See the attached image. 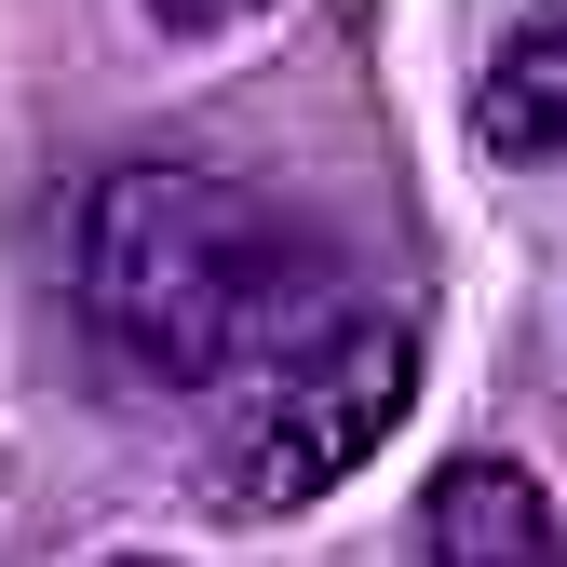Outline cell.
Masks as SVG:
<instances>
[{
    "label": "cell",
    "mask_w": 567,
    "mask_h": 567,
    "mask_svg": "<svg viewBox=\"0 0 567 567\" xmlns=\"http://www.w3.org/2000/svg\"><path fill=\"white\" fill-rule=\"evenodd\" d=\"M109 567H176V554H109Z\"/></svg>",
    "instance_id": "obj_6"
},
{
    "label": "cell",
    "mask_w": 567,
    "mask_h": 567,
    "mask_svg": "<svg viewBox=\"0 0 567 567\" xmlns=\"http://www.w3.org/2000/svg\"><path fill=\"white\" fill-rule=\"evenodd\" d=\"M82 311L150 392H230L351 311V270L217 163H109L82 189Z\"/></svg>",
    "instance_id": "obj_1"
},
{
    "label": "cell",
    "mask_w": 567,
    "mask_h": 567,
    "mask_svg": "<svg viewBox=\"0 0 567 567\" xmlns=\"http://www.w3.org/2000/svg\"><path fill=\"white\" fill-rule=\"evenodd\" d=\"M405 567H567V527L540 501L527 460H446L419 486V527H405Z\"/></svg>",
    "instance_id": "obj_3"
},
{
    "label": "cell",
    "mask_w": 567,
    "mask_h": 567,
    "mask_svg": "<svg viewBox=\"0 0 567 567\" xmlns=\"http://www.w3.org/2000/svg\"><path fill=\"white\" fill-rule=\"evenodd\" d=\"M405 392H419L405 324H379L365 298H351V311H324L311 338H284L270 365H244L230 392H203V405H217V433H203L217 514H244V527L311 514L324 486H351V473L392 446Z\"/></svg>",
    "instance_id": "obj_2"
},
{
    "label": "cell",
    "mask_w": 567,
    "mask_h": 567,
    "mask_svg": "<svg viewBox=\"0 0 567 567\" xmlns=\"http://www.w3.org/2000/svg\"><path fill=\"white\" fill-rule=\"evenodd\" d=\"M257 14H270V0H150V28H176V41H230Z\"/></svg>",
    "instance_id": "obj_5"
},
{
    "label": "cell",
    "mask_w": 567,
    "mask_h": 567,
    "mask_svg": "<svg viewBox=\"0 0 567 567\" xmlns=\"http://www.w3.org/2000/svg\"><path fill=\"white\" fill-rule=\"evenodd\" d=\"M473 135L501 163H567V0H540L501 41V68H486V95H473Z\"/></svg>",
    "instance_id": "obj_4"
}]
</instances>
